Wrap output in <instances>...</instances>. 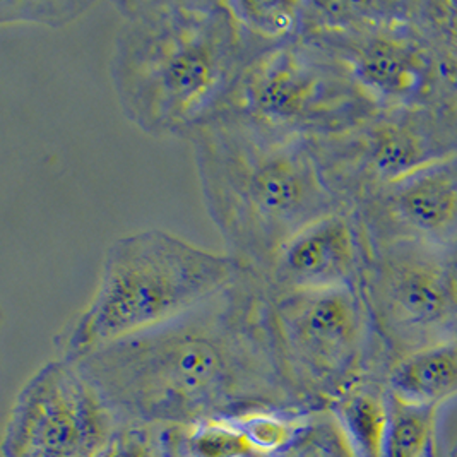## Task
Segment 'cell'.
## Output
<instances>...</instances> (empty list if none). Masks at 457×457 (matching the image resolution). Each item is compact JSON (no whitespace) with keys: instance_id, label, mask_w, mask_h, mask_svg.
<instances>
[{"instance_id":"1","label":"cell","mask_w":457,"mask_h":457,"mask_svg":"<svg viewBox=\"0 0 457 457\" xmlns=\"http://www.w3.org/2000/svg\"><path fill=\"white\" fill-rule=\"evenodd\" d=\"M74 363L119 427L190 425L261 410L309 411L276 354L270 287L244 268L195 309Z\"/></svg>"},{"instance_id":"2","label":"cell","mask_w":457,"mask_h":457,"mask_svg":"<svg viewBox=\"0 0 457 457\" xmlns=\"http://www.w3.org/2000/svg\"><path fill=\"white\" fill-rule=\"evenodd\" d=\"M110 81L125 119L151 137H182L227 104L249 45L228 0L113 2Z\"/></svg>"},{"instance_id":"3","label":"cell","mask_w":457,"mask_h":457,"mask_svg":"<svg viewBox=\"0 0 457 457\" xmlns=\"http://www.w3.org/2000/svg\"><path fill=\"white\" fill-rule=\"evenodd\" d=\"M186 139L209 218L244 270L264 276L298 231L348 206L329 186L312 141L270 132L229 106Z\"/></svg>"},{"instance_id":"4","label":"cell","mask_w":457,"mask_h":457,"mask_svg":"<svg viewBox=\"0 0 457 457\" xmlns=\"http://www.w3.org/2000/svg\"><path fill=\"white\" fill-rule=\"evenodd\" d=\"M242 266L165 229H143L104 252L96 290L54 345L78 361L106 345L151 331L228 287Z\"/></svg>"},{"instance_id":"5","label":"cell","mask_w":457,"mask_h":457,"mask_svg":"<svg viewBox=\"0 0 457 457\" xmlns=\"http://www.w3.org/2000/svg\"><path fill=\"white\" fill-rule=\"evenodd\" d=\"M270 333L283 375L309 411L354 384L387 378V346L361 288L270 291Z\"/></svg>"},{"instance_id":"6","label":"cell","mask_w":457,"mask_h":457,"mask_svg":"<svg viewBox=\"0 0 457 457\" xmlns=\"http://www.w3.org/2000/svg\"><path fill=\"white\" fill-rule=\"evenodd\" d=\"M223 106L270 132L319 141L363 122L377 104L333 50L300 35L253 55Z\"/></svg>"},{"instance_id":"7","label":"cell","mask_w":457,"mask_h":457,"mask_svg":"<svg viewBox=\"0 0 457 457\" xmlns=\"http://www.w3.org/2000/svg\"><path fill=\"white\" fill-rule=\"evenodd\" d=\"M119 430L102 395L69 360L31 375L7 416L4 457H96Z\"/></svg>"},{"instance_id":"8","label":"cell","mask_w":457,"mask_h":457,"mask_svg":"<svg viewBox=\"0 0 457 457\" xmlns=\"http://www.w3.org/2000/svg\"><path fill=\"white\" fill-rule=\"evenodd\" d=\"M363 233L352 206L337 209L290 238L262 278L274 293L361 288L369 264Z\"/></svg>"},{"instance_id":"9","label":"cell","mask_w":457,"mask_h":457,"mask_svg":"<svg viewBox=\"0 0 457 457\" xmlns=\"http://www.w3.org/2000/svg\"><path fill=\"white\" fill-rule=\"evenodd\" d=\"M305 35L333 50L377 106L406 104L425 86L421 50L395 33L389 21Z\"/></svg>"},{"instance_id":"10","label":"cell","mask_w":457,"mask_h":457,"mask_svg":"<svg viewBox=\"0 0 457 457\" xmlns=\"http://www.w3.org/2000/svg\"><path fill=\"white\" fill-rule=\"evenodd\" d=\"M365 201L367 220L378 235L389 227L432 240L457 233V180L442 165L378 188Z\"/></svg>"},{"instance_id":"11","label":"cell","mask_w":457,"mask_h":457,"mask_svg":"<svg viewBox=\"0 0 457 457\" xmlns=\"http://www.w3.org/2000/svg\"><path fill=\"white\" fill-rule=\"evenodd\" d=\"M387 389L406 401L442 406L457 395V337L425 345L395 360Z\"/></svg>"},{"instance_id":"12","label":"cell","mask_w":457,"mask_h":457,"mask_svg":"<svg viewBox=\"0 0 457 457\" xmlns=\"http://www.w3.org/2000/svg\"><path fill=\"white\" fill-rule=\"evenodd\" d=\"M387 378H365L329 404L352 457H380L387 423Z\"/></svg>"},{"instance_id":"13","label":"cell","mask_w":457,"mask_h":457,"mask_svg":"<svg viewBox=\"0 0 457 457\" xmlns=\"http://www.w3.org/2000/svg\"><path fill=\"white\" fill-rule=\"evenodd\" d=\"M151 430L156 457H259L237 418Z\"/></svg>"},{"instance_id":"14","label":"cell","mask_w":457,"mask_h":457,"mask_svg":"<svg viewBox=\"0 0 457 457\" xmlns=\"http://www.w3.org/2000/svg\"><path fill=\"white\" fill-rule=\"evenodd\" d=\"M440 406L406 401L389 391L380 457H436Z\"/></svg>"},{"instance_id":"15","label":"cell","mask_w":457,"mask_h":457,"mask_svg":"<svg viewBox=\"0 0 457 457\" xmlns=\"http://www.w3.org/2000/svg\"><path fill=\"white\" fill-rule=\"evenodd\" d=\"M228 4L249 45L250 59L303 33V0H228Z\"/></svg>"},{"instance_id":"16","label":"cell","mask_w":457,"mask_h":457,"mask_svg":"<svg viewBox=\"0 0 457 457\" xmlns=\"http://www.w3.org/2000/svg\"><path fill=\"white\" fill-rule=\"evenodd\" d=\"M93 5L89 0H0V24H37L61 29L79 20Z\"/></svg>"},{"instance_id":"17","label":"cell","mask_w":457,"mask_h":457,"mask_svg":"<svg viewBox=\"0 0 457 457\" xmlns=\"http://www.w3.org/2000/svg\"><path fill=\"white\" fill-rule=\"evenodd\" d=\"M346 444L329 411H317L307 430L287 451L270 457H345Z\"/></svg>"},{"instance_id":"18","label":"cell","mask_w":457,"mask_h":457,"mask_svg":"<svg viewBox=\"0 0 457 457\" xmlns=\"http://www.w3.org/2000/svg\"><path fill=\"white\" fill-rule=\"evenodd\" d=\"M96 457H156L153 430L145 427H119Z\"/></svg>"},{"instance_id":"19","label":"cell","mask_w":457,"mask_h":457,"mask_svg":"<svg viewBox=\"0 0 457 457\" xmlns=\"http://www.w3.org/2000/svg\"><path fill=\"white\" fill-rule=\"evenodd\" d=\"M447 14H445V24H447V31L451 35V38L457 45V2H449L444 5Z\"/></svg>"},{"instance_id":"20","label":"cell","mask_w":457,"mask_h":457,"mask_svg":"<svg viewBox=\"0 0 457 457\" xmlns=\"http://www.w3.org/2000/svg\"><path fill=\"white\" fill-rule=\"evenodd\" d=\"M449 457H457V442L456 445L453 447V451H451V454H449Z\"/></svg>"},{"instance_id":"21","label":"cell","mask_w":457,"mask_h":457,"mask_svg":"<svg viewBox=\"0 0 457 457\" xmlns=\"http://www.w3.org/2000/svg\"><path fill=\"white\" fill-rule=\"evenodd\" d=\"M345 457H352V454H350V453H346V456Z\"/></svg>"}]
</instances>
